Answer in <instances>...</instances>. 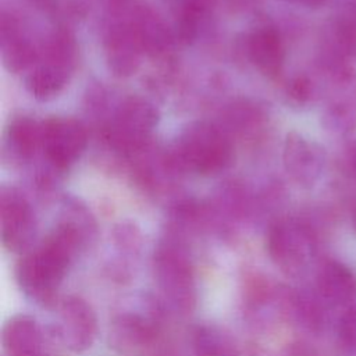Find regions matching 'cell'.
<instances>
[{
  "label": "cell",
  "instance_id": "1",
  "mask_svg": "<svg viewBox=\"0 0 356 356\" xmlns=\"http://www.w3.org/2000/svg\"><path fill=\"white\" fill-rule=\"evenodd\" d=\"M90 243L74 224L63 220L40 243L21 254L15 280L22 293L43 307L58 300L60 286L76 256Z\"/></svg>",
  "mask_w": 356,
  "mask_h": 356
},
{
  "label": "cell",
  "instance_id": "2",
  "mask_svg": "<svg viewBox=\"0 0 356 356\" xmlns=\"http://www.w3.org/2000/svg\"><path fill=\"white\" fill-rule=\"evenodd\" d=\"M153 277L163 302L178 314H189L197 300L193 263L185 248L175 239H165L154 249Z\"/></svg>",
  "mask_w": 356,
  "mask_h": 356
},
{
  "label": "cell",
  "instance_id": "3",
  "mask_svg": "<svg viewBox=\"0 0 356 356\" xmlns=\"http://www.w3.org/2000/svg\"><path fill=\"white\" fill-rule=\"evenodd\" d=\"M267 253L271 261L286 275L306 271L316 253V238L305 222L284 218L275 221L267 232Z\"/></svg>",
  "mask_w": 356,
  "mask_h": 356
},
{
  "label": "cell",
  "instance_id": "4",
  "mask_svg": "<svg viewBox=\"0 0 356 356\" xmlns=\"http://www.w3.org/2000/svg\"><path fill=\"white\" fill-rule=\"evenodd\" d=\"M179 164L200 175H211L228 167L232 159L231 143L207 124L188 128L177 145Z\"/></svg>",
  "mask_w": 356,
  "mask_h": 356
},
{
  "label": "cell",
  "instance_id": "5",
  "mask_svg": "<svg viewBox=\"0 0 356 356\" xmlns=\"http://www.w3.org/2000/svg\"><path fill=\"white\" fill-rule=\"evenodd\" d=\"M56 307L54 332L57 339L71 352L89 349L97 335V318L85 299L70 295L58 300Z\"/></svg>",
  "mask_w": 356,
  "mask_h": 356
},
{
  "label": "cell",
  "instance_id": "6",
  "mask_svg": "<svg viewBox=\"0 0 356 356\" xmlns=\"http://www.w3.org/2000/svg\"><path fill=\"white\" fill-rule=\"evenodd\" d=\"M1 242L13 253H25L33 246L36 221L25 197L14 189H3L0 196Z\"/></svg>",
  "mask_w": 356,
  "mask_h": 356
},
{
  "label": "cell",
  "instance_id": "7",
  "mask_svg": "<svg viewBox=\"0 0 356 356\" xmlns=\"http://www.w3.org/2000/svg\"><path fill=\"white\" fill-rule=\"evenodd\" d=\"M86 142L85 128L74 118L54 117L42 124V149L58 170L74 164L83 153Z\"/></svg>",
  "mask_w": 356,
  "mask_h": 356
},
{
  "label": "cell",
  "instance_id": "8",
  "mask_svg": "<svg viewBox=\"0 0 356 356\" xmlns=\"http://www.w3.org/2000/svg\"><path fill=\"white\" fill-rule=\"evenodd\" d=\"M160 334L159 305L147 310H122L110 321L108 343L117 350H135L152 345Z\"/></svg>",
  "mask_w": 356,
  "mask_h": 356
},
{
  "label": "cell",
  "instance_id": "9",
  "mask_svg": "<svg viewBox=\"0 0 356 356\" xmlns=\"http://www.w3.org/2000/svg\"><path fill=\"white\" fill-rule=\"evenodd\" d=\"M157 124V111L146 100L131 97L122 103L110 128L115 146L134 150L145 143Z\"/></svg>",
  "mask_w": 356,
  "mask_h": 356
},
{
  "label": "cell",
  "instance_id": "10",
  "mask_svg": "<svg viewBox=\"0 0 356 356\" xmlns=\"http://www.w3.org/2000/svg\"><path fill=\"white\" fill-rule=\"evenodd\" d=\"M325 164L324 149L298 132L286 136L284 146V165L293 181L302 186H312L320 178Z\"/></svg>",
  "mask_w": 356,
  "mask_h": 356
},
{
  "label": "cell",
  "instance_id": "11",
  "mask_svg": "<svg viewBox=\"0 0 356 356\" xmlns=\"http://www.w3.org/2000/svg\"><path fill=\"white\" fill-rule=\"evenodd\" d=\"M335 92L325 111V124L338 135H349L356 129V72L348 71L334 76Z\"/></svg>",
  "mask_w": 356,
  "mask_h": 356
},
{
  "label": "cell",
  "instance_id": "12",
  "mask_svg": "<svg viewBox=\"0 0 356 356\" xmlns=\"http://www.w3.org/2000/svg\"><path fill=\"white\" fill-rule=\"evenodd\" d=\"M143 47L132 24H120L110 29L106 39V57L110 70L120 76L136 71Z\"/></svg>",
  "mask_w": 356,
  "mask_h": 356
},
{
  "label": "cell",
  "instance_id": "13",
  "mask_svg": "<svg viewBox=\"0 0 356 356\" xmlns=\"http://www.w3.org/2000/svg\"><path fill=\"white\" fill-rule=\"evenodd\" d=\"M1 342L7 356H47L40 325L26 314H15L6 321Z\"/></svg>",
  "mask_w": 356,
  "mask_h": 356
},
{
  "label": "cell",
  "instance_id": "14",
  "mask_svg": "<svg viewBox=\"0 0 356 356\" xmlns=\"http://www.w3.org/2000/svg\"><path fill=\"white\" fill-rule=\"evenodd\" d=\"M316 288L321 300L335 306L348 305L356 296L355 275L346 264L338 260H327L320 266Z\"/></svg>",
  "mask_w": 356,
  "mask_h": 356
},
{
  "label": "cell",
  "instance_id": "15",
  "mask_svg": "<svg viewBox=\"0 0 356 356\" xmlns=\"http://www.w3.org/2000/svg\"><path fill=\"white\" fill-rule=\"evenodd\" d=\"M250 61L266 75L275 76L281 72L285 58L281 35L274 28H259L250 33L246 43Z\"/></svg>",
  "mask_w": 356,
  "mask_h": 356
},
{
  "label": "cell",
  "instance_id": "16",
  "mask_svg": "<svg viewBox=\"0 0 356 356\" xmlns=\"http://www.w3.org/2000/svg\"><path fill=\"white\" fill-rule=\"evenodd\" d=\"M72 67L61 61L44 57L25 78L26 89L39 100L54 97L68 81Z\"/></svg>",
  "mask_w": 356,
  "mask_h": 356
},
{
  "label": "cell",
  "instance_id": "17",
  "mask_svg": "<svg viewBox=\"0 0 356 356\" xmlns=\"http://www.w3.org/2000/svg\"><path fill=\"white\" fill-rule=\"evenodd\" d=\"M1 57L6 67L13 72H19L35 61V49L21 38L14 18L1 19Z\"/></svg>",
  "mask_w": 356,
  "mask_h": 356
},
{
  "label": "cell",
  "instance_id": "18",
  "mask_svg": "<svg viewBox=\"0 0 356 356\" xmlns=\"http://www.w3.org/2000/svg\"><path fill=\"white\" fill-rule=\"evenodd\" d=\"M191 343L195 356H241L232 338L211 324H199L192 330Z\"/></svg>",
  "mask_w": 356,
  "mask_h": 356
},
{
  "label": "cell",
  "instance_id": "19",
  "mask_svg": "<svg viewBox=\"0 0 356 356\" xmlns=\"http://www.w3.org/2000/svg\"><path fill=\"white\" fill-rule=\"evenodd\" d=\"M131 24L138 35L143 51L149 54H160L168 49L171 43V33L157 14L147 8L140 10Z\"/></svg>",
  "mask_w": 356,
  "mask_h": 356
},
{
  "label": "cell",
  "instance_id": "20",
  "mask_svg": "<svg viewBox=\"0 0 356 356\" xmlns=\"http://www.w3.org/2000/svg\"><path fill=\"white\" fill-rule=\"evenodd\" d=\"M7 142L17 156L32 157L36 149L42 147V124L28 117L14 120L7 129Z\"/></svg>",
  "mask_w": 356,
  "mask_h": 356
},
{
  "label": "cell",
  "instance_id": "21",
  "mask_svg": "<svg viewBox=\"0 0 356 356\" xmlns=\"http://www.w3.org/2000/svg\"><path fill=\"white\" fill-rule=\"evenodd\" d=\"M334 54L341 57L356 53V3L342 4L332 19Z\"/></svg>",
  "mask_w": 356,
  "mask_h": 356
},
{
  "label": "cell",
  "instance_id": "22",
  "mask_svg": "<svg viewBox=\"0 0 356 356\" xmlns=\"http://www.w3.org/2000/svg\"><path fill=\"white\" fill-rule=\"evenodd\" d=\"M289 312L295 320L309 331H320L324 325V309L320 302V296L306 291H298L289 293L286 298Z\"/></svg>",
  "mask_w": 356,
  "mask_h": 356
},
{
  "label": "cell",
  "instance_id": "23",
  "mask_svg": "<svg viewBox=\"0 0 356 356\" xmlns=\"http://www.w3.org/2000/svg\"><path fill=\"white\" fill-rule=\"evenodd\" d=\"M275 291L277 288H274L268 280L261 275L252 274L245 281V302L252 310L260 309L275 298Z\"/></svg>",
  "mask_w": 356,
  "mask_h": 356
},
{
  "label": "cell",
  "instance_id": "24",
  "mask_svg": "<svg viewBox=\"0 0 356 356\" xmlns=\"http://www.w3.org/2000/svg\"><path fill=\"white\" fill-rule=\"evenodd\" d=\"M337 334L345 349L356 352V303L349 305L339 317Z\"/></svg>",
  "mask_w": 356,
  "mask_h": 356
},
{
  "label": "cell",
  "instance_id": "25",
  "mask_svg": "<svg viewBox=\"0 0 356 356\" xmlns=\"http://www.w3.org/2000/svg\"><path fill=\"white\" fill-rule=\"evenodd\" d=\"M288 92L291 97H293L298 102H306L312 95V83L305 76H296L291 81Z\"/></svg>",
  "mask_w": 356,
  "mask_h": 356
},
{
  "label": "cell",
  "instance_id": "26",
  "mask_svg": "<svg viewBox=\"0 0 356 356\" xmlns=\"http://www.w3.org/2000/svg\"><path fill=\"white\" fill-rule=\"evenodd\" d=\"M346 163L353 177H356V140L352 142L346 149Z\"/></svg>",
  "mask_w": 356,
  "mask_h": 356
},
{
  "label": "cell",
  "instance_id": "27",
  "mask_svg": "<svg viewBox=\"0 0 356 356\" xmlns=\"http://www.w3.org/2000/svg\"><path fill=\"white\" fill-rule=\"evenodd\" d=\"M293 3L302 4V6H307V7H320L323 6L327 0H291Z\"/></svg>",
  "mask_w": 356,
  "mask_h": 356
},
{
  "label": "cell",
  "instance_id": "28",
  "mask_svg": "<svg viewBox=\"0 0 356 356\" xmlns=\"http://www.w3.org/2000/svg\"><path fill=\"white\" fill-rule=\"evenodd\" d=\"M353 225L356 228V210H355V214H353Z\"/></svg>",
  "mask_w": 356,
  "mask_h": 356
},
{
  "label": "cell",
  "instance_id": "29",
  "mask_svg": "<svg viewBox=\"0 0 356 356\" xmlns=\"http://www.w3.org/2000/svg\"><path fill=\"white\" fill-rule=\"evenodd\" d=\"M355 57H356V53H355Z\"/></svg>",
  "mask_w": 356,
  "mask_h": 356
}]
</instances>
